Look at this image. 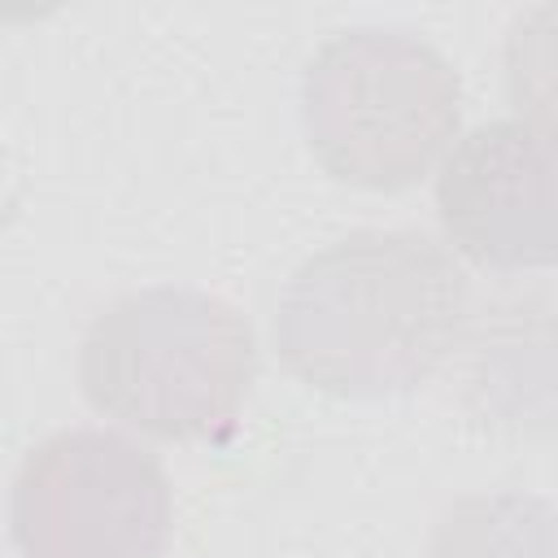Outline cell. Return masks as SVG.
Instances as JSON below:
<instances>
[{
  "instance_id": "1",
  "label": "cell",
  "mask_w": 558,
  "mask_h": 558,
  "mask_svg": "<svg viewBox=\"0 0 558 558\" xmlns=\"http://www.w3.org/2000/svg\"><path fill=\"white\" fill-rule=\"evenodd\" d=\"M471 327L458 257L414 227H357L310 253L275 305L279 362L344 401L427 384Z\"/></svg>"
},
{
  "instance_id": "2",
  "label": "cell",
  "mask_w": 558,
  "mask_h": 558,
  "mask_svg": "<svg viewBox=\"0 0 558 558\" xmlns=\"http://www.w3.org/2000/svg\"><path fill=\"white\" fill-rule=\"evenodd\" d=\"M257 375L253 323L218 292L157 283L109 301L78 340L87 405L153 440H222Z\"/></svg>"
},
{
  "instance_id": "3",
  "label": "cell",
  "mask_w": 558,
  "mask_h": 558,
  "mask_svg": "<svg viewBox=\"0 0 558 558\" xmlns=\"http://www.w3.org/2000/svg\"><path fill=\"white\" fill-rule=\"evenodd\" d=\"M462 87L445 52L384 26L331 35L301 74V126L314 161L349 187L405 192L449 157Z\"/></svg>"
},
{
  "instance_id": "4",
  "label": "cell",
  "mask_w": 558,
  "mask_h": 558,
  "mask_svg": "<svg viewBox=\"0 0 558 558\" xmlns=\"http://www.w3.org/2000/svg\"><path fill=\"white\" fill-rule=\"evenodd\" d=\"M174 493L161 458L109 427H61L26 449L9 488L17 558H161Z\"/></svg>"
},
{
  "instance_id": "5",
  "label": "cell",
  "mask_w": 558,
  "mask_h": 558,
  "mask_svg": "<svg viewBox=\"0 0 558 558\" xmlns=\"http://www.w3.org/2000/svg\"><path fill=\"white\" fill-rule=\"evenodd\" d=\"M436 214L484 270L558 266V135L527 118L480 122L440 161Z\"/></svg>"
},
{
  "instance_id": "6",
  "label": "cell",
  "mask_w": 558,
  "mask_h": 558,
  "mask_svg": "<svg viewBox=\"0 0 558 558\" xmlns=\"http://www.w3.org/2000/svg\"><path fill=\"white\" fill-rule=\"evenodd\" d=\"M466 397L493 427H558V296H519L480 323Z\"/></svg>"
},
{
  "instance_id": "7",
  "label": "cell",
  "mask_w": 558,
  "mask_h": 558,
  "mask_svg": "<svg viewBox=\"0 0 558 558\" xmlns=\"http://www.w3.org/2000/svg\"><path fill=\"white\" fill-rule=\"evenodd\" d=\"M427 558H558V510L523 488L462 493L436 514Z\"/></svg>"
},
{
  "instance_id": "8",
  "label": "cell",
  "mask_w": 558,
  "mask_h": 558,
  "mask_svg": "<svg viewBox=\"0 0 558 558\" xmlns=\"http://www.w3.org/2000/svg\"><path fill=\"white\" fill-rule=\"evenodd\" d=\"M506 96L519 118L558 135V0L523 9L510 22L506 48Z\"/></svg>"
}]
</instances>
